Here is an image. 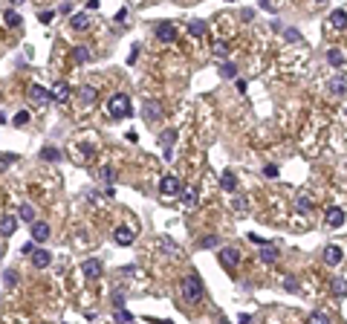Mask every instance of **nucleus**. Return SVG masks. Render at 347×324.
Returning <instances> with one entry per match:
<instances>
[{
    "label": "nucleus",
    "mask_w": 347,
    "mask_h": 324,
    "mask_svg": "<svg viewBox=\"0 0 347 324\" xmlns=\"http://www.w3.org/2000/svg\"><path fill=\"white\" fill-rule=\"evenodd\" d=\"M179 292L185 298V304H200V298H203V281H200V275H188V278L179 281Z\"/></svg>",
    "instance_id": "nucleus-1"
},
{
    "label": "nucleus",
    "mask_w": 347,
    "mask_h": 324,
    "mask_svg": "<svg viewBox=\"0 0 347 324\" xmlns=\"http://www.w3.org/2000/svg\"><path fill=\"white\" fill-rule=\"evenodd\" d=\"M107 113L113 119H127L130 116V96L127 93H113L107 99Z\"/></svg>",
    "instance_id": "nucleus-2"
},
{
    "label": "nucleus",
    "mask_w": 347,
    "mask_h": 324,
    "mask_svg": "<svg viewBox=\"0 0 347 324\" xmlns=\"http://www.w3.org/2000/svg\"><path fill=\"white\" fill-rule=\"evenodd\" d=\"M217 258H220V266H223V269L234 272V269H237V263H241V249H237V246H223Z\"/></svg>",
    "instance_id": "nucleus-3"
},
{
    "label": "nucleus",
    "mask_w": 347,
    "mask_h": 324,
    "mask_svg": "<svg viewBox=\"0 0 347 324\" xmlns=\"http://www.w3.org/2000/svg\"><path fill=\"white\" fill-rule=\"evenodd\" d=\"M159 191L162 197H179L182 194V182H179V177H174V174H165L159 182Z\"/></svg>",
    "instance_id": "nucleus-4"
},
{
    "label": "nucleus",
    "mask_w": 347,
    "mask_h": 324,
    "mask_svg": "<svg viewBox=\"0 0 347 324\" xmlns=\"http://www.w3.org/2000/svg\"><path fill=\"white\" fill-rule=\"evenodd\" d=\"M81 275L87 281H98L101 275H104V263L98 261V258H87V261L81 263Z\"/></svg>",
    "instance_id": "nucleus-5"
},
{
    "label": "nucleus",
    "mask_w": 347,
    "mask_h": 324,
    "mask_svg": "<svg viewBox=\"0 0 347 324\" xmlns=\"http://www.w3.org/2000/svg\"><path fill=\"white\" fill-rule=\"evenodd\" d=\"M29 234H32V243H46L52 229H49L46 220H35V223H29Z\"/></svg>",
    "instance_id": "nucleus-6"
},
{
    "label": "nucleus",
    "mask_w": 347,
    "mask_h": 324,
    "mask_svg": "<svg viewBox=\"0 0 347 324\" xmlns=\"http://www.w3.org/2000/svg\"><path fill=\"white\" fill-rule=\"evenodd\" d=\"M321 258H324L327 266H338L341 258H344V252H341V246H336V243H327V246L321 249Z\"/></svg>",
    "instance_id": "nucleus-7"
},
{
    "label": "nucleus",
    "mask_w": 347,
    "mask_h": 324,
    "mask_svg": "<svg viewBox=\"0 0 347 324\" xmlns=\"http://www.w3.org/2000/svg\"><path fill=\"white\" fill-rule=\"evenodd\" d=\"M344 208L338 206H330L327 211H324V223H327V229H338V226H344Z\"/></svg>",
    "instance_id": "nucleus-8"
},
{
    "label": "nucleus",
    "mask_w": 347,
    "mask_h": 324,
    "mask_svg": "<svg viewBox=\"0 0 347 324\" xmlns=\"http://www.w3.org/2000/svg\"><path fill=\"white\" fill-rule=\"evenodd\" d=\"M142 119H145V122H159V119H162V104H159V101H156V99L145 101V104H142Z\"/></svg>",
    "instance_id": "nucleus-9"
},
{
    "label": "nucleus",
    "mask_w": 347,
    "mask_h": 324,
    "mask_svg": "<svg viewBox=\"0 0 347 324\" xmlns=\"http://www.w3.org/2000/svg\"><path fill=\"white\" fill-rule=\"evenodd\" d=\"M153 32H156V38H159L162 44H171V41H174V38H177V26H174V23H171V20H159V23H156V29H153Z\"/></svg>",
    "instance_id": "nucleus-10"
},
{
    "label": "nucleus",
    "mask_w": 347,
    "mask_h": 324,
    "mask_svg": "<svg viewBox=\"0 0 347 324\" xmlns=\"http://www.w3.org/2000/svg\"><path fill=\"white\" fill-rule=\"evenodd\" d=\"M174 142H177V130L174 127H165L159 133V145H162V151H165V159H171V148H174Z\"/></svg>",
    "instance_id": "nucleus-11"
},
{
    "label": "nucleus",
    "mask_w": 347,
    "mask_h": 324,
    "mask_svg": "<svg viewBox=\"0 0 347 324\" xmlns=\"http://www.w3.org/2000/svg\"><path fill=\"white\" fill-rule=\"evenodd\" d=\"M113 240L119 243V246H130V243L136 240V234H134V229H130V226H119V229L113 232Z\"/></svg>",
    "instance_id": "nucleus-12"
},
{
    "label": "nucleus",
    "mask_w": 347,
    "mask_h": 324,
    "mask_svg": "<svg viewBox=\"0 0 347 324\" xmlns=\"http://www.w3.org/2000/svg\"><path fill=\"white\" fill-rule=\"evenodd\" d=\"M15 232H18V217H15V214H3V217H0V234H3V237H12Z\"/></svg>",
    "instance_id": "nucleus-13"
},
{
    "label": "nucleus",
    "mask_w": 347,
    "mask_h": 324,
    "mask_svg": "<svg viewBox=\"0 0 347 324\" xmlns=\"http://www.w3.org/2000/svg\"><path fill=\"white\" fill-rule=\"evenodd\" d=\"M49 263H52V255L46 252V249H35V252H32V266H35V269H46Z\"/></svg>",
    "instance_id": "nucleus-14"
},
{
    "label": "nucleus",
    "mask_w": 347,
    "mask_h": 324,
    "mask_svg": "<svg viewBox=\"0 0 347 324\" xmlns=\"http://www.w3.org/2000/svg\"><path fill=\"white\" fill-rule=\"evenodd\" d=\"M52 101H58V104H64V101L70 99V84H67V81H58V84H55L52 90Z\"/></svg>",
    "instance_id": "nucleus-15"
},
{
    "label": "nucleus",
    "mask_w": 347,
    "mask_h": 324,
    "mask_svg": "<svg viewBox=\"0 0 347 324\" xmlns=\"http://www.w3.org/2000/svg\"><path fill=\"white\" fill-rule=\"evenodd\" d=\"M29 99H32V101H38V104H49V101H52V93H49V90H44L41 84H35V87L29 90Z\"/></svg>",
    "instance_id": "nucleus-16"
},
{
    "label": "nucleus",
    "mask_w": 347,
    "mask_h": 324,
    "mask_svg": "<svg viewBox=\"0 0 347 324\" xmlns=\"http://www.w3.org/2000/svg\"><path fill=\"white\" fill-rule=\"evenodd\" d=\"M96 87H90V84H84L78 90V101H81V107H90V104H96Z\"/></svg>",
    "instance_id": "nucleus-17"
},
{
    "label": "nucleus",
    "mask_w": 347,
    "mask_h": 324,
    "mask_svg": "<svg viewBox=\"0 0 347 324\" xmlns=\"http://www.w3.org/2000/svg\"><path fill=\"white\" fill-rule=\"evenodd\" d=\"M330 26L338 29V32H344L347 29V12L344 9H336L333 15H330Z\"/></svg>",
    "instance_id": "nucleus-18"
},
{
    "label": "nucleus",
    "mask_w": 347,
    "mask_h": 324,
    "mask_svg": "<svg viewBox=\"0 0 347 324\" xmlns=\"http://www.w3.org/2000/svg\"><path fill=\"white\" fill-rule=\"evenodd\" d=\"M220 188L229 191V194H234V191H237V177H234L231 171H223L220 174Z\"/></svg>",
    "instance_id": "nucleus-19"
},
{
    "label": "nucleus",
    "mask_w": 347,
    "mask_h": 324,
    "mask_svg": "<svg viewBox=\"0 0 347 324\" xmlns=\"http://www.w3.org/2000/svg\"><path fill=\"white\" fill-rule=\"evenodd\" d=\"M260 261L263 263H275L278 261V246L275 243H263V246H260Z\"/></svg>",
    "instance_id": "nucleus-20"
},
{
    "label": "nucleus",
    "mask_w": 347,
    "mask_h": 324,
    "mask_svg": "<svg viewBox=\"0 0 347 324\" xmlns=\"http://www.w3.org/2000/svg\"><path fill=\"white\" fill-rule=\"evenodd\" d=\"M179 197H182V203H185L188 208L197 206V188L194 185H182V194H179Z\"/></svg>",
    "instance_id": "nucleus-21"
},
{
    "label": "nucleus",
    "mask_w": 347,
    "mask_h": 324,
    "mask_svg": "<svg viewBox=\"0 0 347 324\" xmlns=\"http://www.w3.org/2000/svg\"><path fill=\"white\" fill-rule=\"evenodd\" d=\"M330 90L336 93V96H347V78H344V75H336L333 84H330Z\"/></svg>",
    "instance_id": "nucleus-22"
},
{
    "label": "nucleus",
    "mask_w": 347,
    "mask_h": 324,
    "mask_svg": "<svg viewBox=\"0 0 347 324\" xmlns=\"http://www.w3.org/2000/svg\"><path fill=\"white\" fill-rule=\"evenodd\" d=\"M3 20H6V26H15V29H18V26H23V18H20L18 12H12V9H6V12H3Z\"/></svg>",
    "instance_id": "nucleus-23"
},
{
    "label": "nucleus",
    "mask_w": 347,
    "mask_h": 324,
    "mask_svg": "<svg viewBox=\"0 0 347 324\" xmlns=\"http://www.w3.org/2000/svg\"><path fill=\"white\" fill-rule=\"evenodd\" d=\"M188 35H191V38H203L205 35V20H191V23H188Z\"/></svg>",
    "instance_id": "nucleus-24"
},
{
    "label": "nucleus",
    "mask_w": 347,
    "mask_h": 324,
    "mask_svg": "<svg viewBox=\"0 0 347 324\" xmlns=\"http://www.w3.org/2000/svg\"><path fill=\"white\" fill-rule=\"evenodd\" d=\"M18 220H26V223H35V208L29 206V203H23V206L18 208Z\"/></svg>",
    "instance_id": "nucleus-25"
},
{
    "label": "nucleus",
    "mask_w": 347,
    "mask_h": 324,
    "mask_svg": "<svg viewBox=\"0 0 347 324\" xmlns=\"http://www.w3.org/2000/svg\"><path fill=\"white\" fill-rule=\"evenodd\" d=\"M307 324H333V318H330V313H324V310H315Z\"/></svg>",
    "instance_id": "nucleus-26"
},
{
    "label": "nucleus",
    "mask_w": 347,
    "mask_h": 324,
    "mask_svg": "<svg viewBox=\"0 0 347 324\" xmlns=\"http://www.w3.org/2000/svg\"><path fill=\"white\" fill-rule=\"evenodd\" d=\"M295 208H298L301 214H307V211L312 208V200L307 197V194H298V197H295Z\"/></svg>",
    "instance_id": "nucleus-27"
},
{
    "label": "nucleus",
    "mask_w": 347,
    "mask_h": 324,
    "mask_svg": "<svg viewBox=\"0 0 347 324\" xmlns=\"http://www.w3.org/2000/svg\"><path fill=\"white\" fill-rule=\"evenodd\" d=\"M70 26L72 29H87L90 26V15H84V12H81V15H72Z\"/></svg>",
    "instance_id": "nucleus-28"
},
{
    "label": "nucleus",
    "mask_w": 347,
    "mask_h": 324,
    "mask_svg": "<svg viewBox=\"0 0 347 324\" xmlns=\"http://www.w3.org/2000/svg\"><path fill=\"white\" fill-rule=\"evenodd\" d=\"M333 295H336V298H347V281L344 278L333 281Z\"/></svg>",
    "instance_id": "nucleus-29"
},
{
    "label": "nucleus",
    "mask_w": 347,
    "mask_h": 324,
    "mask_svg": "<svg viewBox=\"0 0 347 324\" xmlns=\"http://www.w3.org/2000/svg\"><path fill=\"white\" fill-rule=\"evenodd\" d=\"M113 321H116V324H130V321H134V315L127 313L125 307H119V310L113 313Z\"/></svg>",
    "instance_id": "nucleus-30"
},
{
    "label": "nucleus",
    "mask_w": 347,
    "mask_h": 324,
    "mask_svg": "<svg viewBox=\"0 0 347 324\" xmlns=\"http://www.w3.org/2000/svg\"><path fill=\"white\" fill-rule=\"evenodd\" d=\"M220 75H223V78H237V67L229 64V61H223L220 64Z\"/></svg>",
    "instance_id": "nucleus-31"
},
{
    "label": "nucleus",
    "mask_w": 347,
    "mask_h": 324,
    "mask_svg": "<svg viewBox=\"0 0 347 324\" xmlns=\"http://www.w3.org/2000/svg\"><path fill=\"white\" fill-rule=\"evenodd\" d=\"M41 159L58 162V159H61V151H58V148H44V151H41Z\"/></svg>",
    "instance_id": "nucleus-32"
},
{
    "label": "nucleus",
    "mask_w": 347,
    "mask_h": 324,
    "mask_svg": "<svg viewBox=\"0 0 347 324\" xmlns=\"http://www.w3.org/2000/svg\"><path fill=\"white\" fill-rule=\"evenodd\" d=\"M18 159H20L18 153H0V171H6L12 162H18Z\"/></svg>",
    "instance_id": "nucleus-33"
},
{
    "label": "nucleus",
    "mask_w": 347,
    "mask_h": 324,
    "mask_svg": "<svg viewBox=\"0 0 347 324\" xmlns=\"http://www.w3.org/2000/svg\"><path fill=\"white\" fill-rule=\"evenodd\" d=\"M18 281H20L18 269H6V272H3V284H6V287H15Z\"/></svg>",
    "instance_id": "nucleus-34"
},
{
    "label": "nucleus",
    "mask_w": 347,
    "mask_h": 324,
    "mask_svg": "<svg viewBox=\"0 0 347 324\" xmlns=\"http://www.w3.org/2000/svg\"><path fill=\"white\" fill-rule=\"evenodd\" d=\"M12 125H15V127H26V125H29V113H26V110H20V113H15V119H12Z\"/></svg>",
    "instance_id": "nucleus-35"
},
{
    "label": "nucleus",
    "mask_w": 347,
    "mask_h": 324,
    "mask_svg": "<svg viewBox=\"0 0 347 324\" xmlns=\"http://www.w3.org/2000/svg\"><path fill=\"white\" fill-rule=\"evenodd\" d=\"M327 61L333 64V67H341V64H344V55L338 52V49H330V52H327Z\"/></svg>",
    "instance_id": "nucleus-36"
},
{
    "label": "nucleus",
    "mask_w": 347,
    "mask_h": 324,
    "mask_svg": "<svg viewBox=\"0 0 347 324\" xmlns=\"http://www.w3.org/2000/svg\"><path fill=\"white\" fill-rule=\"evenodd\" d=\"M75 61H90V46H75Z\"/></svg>",
    "instance_id": "nucleus-37"
},
{
    "label": "nucleus",
    "mask_w": 347,
    "mask_h": 324,
    "mask_svg": "<svg viewBox=\"0 0 347 324\" xmlns=\"http://www.w3.org/2000/svg\"><path fill=\"white\" fill-rule=\"evenodd\" d=\"M234 208H237L241 214H246V211H249V200H246V197H234Z\"/></svg>",
    "instance_id": "nucleus-38"
},
{
    "label": "nucleus",
    "mask_w": 347,
    "mask_h": 324,
    "mask_svg": "<svg viewBox=\"0 0 347 324\" xmlns=\"http://www.w3.org/2000/svg\"><path fill=\"white\" fill-rule=\"evenodd\" d=\"M284 289H286V292H298V281H295L292 275H286V278H284Z\"/></svg>",
    "instance_id": "nucleus-39"
},
{
    "label": "nucleus",
    "mask_w": 347,
    "mask_h": 324,
    "mask_svg": "<svg viewBox=\"0 0 347 324\" xmlns=\"http://www.w3.org/2000/svg\"><path fill=\"white\" fill-rule=\"evenodd\" d=\"M214 52H217V58H226V52H229V44H226V41H217V44H214Z\"/></svg>",
    "instance_id": "nucleus-40"
},
{
    "label": "nucleus",
    "mask_w": 347,
    "mask_h": 324,
    "mask_svg": "<svg viewBox=\"0 0 347 324\" xmlns=\"http://www.w3.org/2000/svg\"><path fill=\"white\" fill-rule=\"evenodd\" d=\"M113 307H116V310L125 307V292H122V289H116V292H113Z\"/></svg>",
    "instance_id": "nucleus-41"
},
{
    "label": "nucleus",
    "mask_w": 347,
    "mask_h": 324,
    "mask_svg": "<svg viewBox=\"0 0 347 324\" xmlns=\"http://www.w3.org/2000/svg\"><path fill=\"white\" fill-rule=\"evenodd\" d=\"M200 246H203V249H214V246H217V237H214V234H208V237H203V240H200Z\"/></svg>",
    "instance_id": "nucleus-42"
},
{
    "label": "nucleus",
    "mask_w": 347,
    "mask_h": 324,
    "mask_svg": "<svg viewBox=\"0 0 347 324\" xmlns=\"http://www.w3.org/2000/svg\"><path fill=\"white\" fill-rule=\"evenodd\" d=\"M263 177L275 180V177H278V168H275V165H263Z\"/></svg>",
    "instance_id": "nucleus-43"
},
{
    "label": "nucleus",
    "mask_w": 347,
    "mask_h": 324,
    "mask_svg": "<svg viewBox=\"0 0 347 324\" xmlns=\"http://www.w3.org/2000/svg\"><path fill=\"white\" fill-rule=\"evenodd\" d=\"M162 246H165V249H168V252L179 255V246H177V243H171V240H162Z\"/></svg>",
    "instance_id": "nucleus-44"
},
{
    "label": "nucleus",
    "mask_w": 347,
    "mask_h": 324,
    "mask_svg": "<svg viewBox=\"0 0 347 324\" xmlns=\"http://www.w3.org/2000/svg\"><path fill=\"white\" fill-rule=\"evenodd\" d=\"M284 35L289 38V41H301V35H298V32H295V29H286Z\"/></svg>",
    "instance_id": "nucleus-45"
},
{
    "label": "nucleus",
    "mask_w": 347,
    "mask_h": 324,
    "mask_svg": "<svg viewBox=\"0 0 347 324\" xmlns=\"http://www.w3.org/2000/svg\"><path fill=\"white\" fill-rule=\"evenodd\" d=\"M52 18H55V12H49V9H46V12H41V20H44V23H49Z\"/></svg>",
    "instance_id": "nucleus-46"
},
{
    "label": "nucleus",
    "mask_w": 347,
    "mask_h": 324,
    "mask_svg": "<svg viewBox=\"0 0 347 324\" xmlns=\"http://www.w3.org/2000/svg\"><path fill=\"white\" fill-rule=\"evenodd\" d=\"M249 240H252V243H258V246H263V243H266L263 237H260V234H249Z\"/></svg>",
    "instance_id": "nucleus-47"
},
{
    "label": "nucleus",
    "mask_w": 347,
    "mask_h": 324,
    "mask_svg": "<svg viewBox=\"0 0 347 324\" xmlns=\"http://www.w3.org/2000/svg\"><path fill=\"white\" fill-rule=\"evenodd\" d=\"M258 3H260V9H269V12H275V6H272L269 0H258Z\"/></svg>",
    "instance_id": "nucleus-48"
},
{
    "label": "nucleus",
    "mask_w": 347,
    "mask_h": 324,
    "mask_svg": "<svg viewBox=\"0 0 347 324\" xmlns=\"http://www.w3.org/2000/svg\"><path fill=\"white\" fill-rule=\"evenodd\" d=\"M237 324H252V315H237Z\"/></svg>",
    "instance_id": "nucleus-49"
},
{
    "label": "nucleus",
    "mask_w": 347,
    "mask_h": 324,
    "mask_svg": "<svg viewBox=\"0 0 347 324\" xmlns=\"http://www.w3.org/2000/svg\"><path fill=\"white\" fill-rule=\"evenodd\" d=\"M3 255H6V249H3V243H0V261H3Z\"/></svg>",
    "instance_id": "nucleus-50"
},
{
    "label": "nucleus",
    "mask_w": 347,
    "mask_h": 324,
    "mask_svg": "<svg viewBox=\"0 0 347 324\" xmlns=\"http://www.w3.org/2000/svg\"><path fill=\"white\" fill-rule=\"evenodd\" d=\"M217 324H229V321H226V318H220V321H217Z\"/></svg>",
    "instance_id": "nucleus-51"
},
{
    "label": "nucleus",
    "mask_w": 347,
    "mask_h": 324,
    "mask_svg": "<svg viewBox=\"0 0 347 324\" xmlns=\"http://www.w3.org/2000/svg\"><path fill=\"white\" fill-rule=\"evenodd\" d=\"M12 3H23V0H12Z\"/></svg>",
    "instance_id": "nucleus-52"
},
{
    "label": "nucleus",
    "mask_w": 347,
    "mask_h": 324,
    "mask_svg": "<svg viewBox=\"0 0 347 324\" xmlns=\"http://www.w3.org/2000/svg\"><path fill=\"white\" fill-rule=\"evenodd\" d=\"M315 3H321V0H315Z\"/></svg>",
    "instance_id": "nucleus-53"
}]
</instances>
